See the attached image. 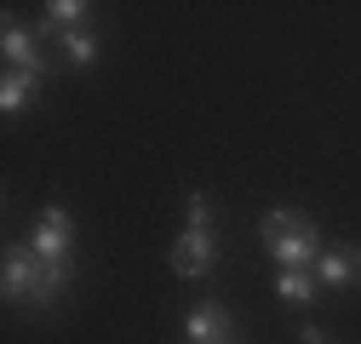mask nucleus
Here are the masks:
<instances>
[{"mask_svg":"<svg viewBox=\"0 0 361 344\" xmlns=\"http://www.w3.org/2000/svg\"><path fill=\"white\" fill-rule=\"evenodd\" d=\"M258 235H264V252L276 258L281 270H310V258L322 252V235H315V224L304 219V212H264V224H258Z\"/></svg>","mask_w":361,"mask_h":344,"instance_id":"obj_1","label":"nucleus"},{"mask_svg":"<svg viewBox=\"0 0 361 344\" xmlns=\"http://www.w3.org/2000/svg\"><path fill=\"white\" fill-rule=\"evenodd\" d=\"M0 281H6V298H35V305H47V258H40L35 247H12Z\"/></svg>","mask_w":361,"mask_h":344,"instance_id":"obj_2","label":"nucleus"},{"mask_svg":"<svg viewBox=\"0 0 361 344\" xmlns=\"http://www.w3.org/2000/svg\"><path fill=\"white\" fill-rule=\"evenodd\" d=\"M69 241H75V224H69L63 207H47L35 219V230H29V247L47 258V264H69Z\"/></svg>","mask_w":361,"mask_h":344,"instance_id":"obj_3","label":"nucleus"},{"mask_svg":"<svg viewBox=\"0 0 361 344\" xmlns=\"http://www.w3.org/2000/svg\"><path fill=\"white\" fill-rule=\"evenodd\" d=\"M212 258H218L212 230H184V235L172 241V276L195 281V276H207V270H212Z\"/></svg>","mask_w":361,"mask_h":344,"instance_id":"obj_4","label":"nucleus"},{"mask_svg":"<svg viewBox=\"0 0 361 344\" xmlns=\"http://www.w3.org/2000/svg\"><path fill=\"white\" fill-rule=\"evenodd\" d=\"M0 58H6L12 69H29V75L47 69V58H40V35H29L18 23H6V35H0Z\"/></svg>","mask_w":361,"mask_h":344,"instance_id":"obj_5","label":"nucleus"},{"mask_svg":"<svg viewBox=\"0 0 361 344\" xmlns=\"http://www.w3.org/2000/svg\"><path fill=\"white\" fill-rule=\"evenodd\" d=\"M322 287H355L361 281V252L355 247H333L322 252V276H315Z\"/></svg>","mask_w":361,"mask_h":344,"instance_id":"obj_6","label":"nucleus"},{"mask_svg":"<svg viewBox=\"0 0 361 344\" xmlns=\"http://www.w3.org/2000/svg\"><path fill=\"white\" fill-rule=\"evenodd\" d=\"M190 344H230V310L195 305L190 310Z\"/></svg>","mask_w":361,"mask_h":344,"instance_id":"obj_7","label":"nucleus"},{"mask_svg":"<svg viewBox=\"0 0 361 344\" xmlns=\"http://www.w3.org/2000/svg\"><path fill=\"white\" fill-rule=\"evenodd\" d=\"M86 12H92L86 0H52V6H47V23H40L35 35H69V29L86 23Z\"/></svg>","mask_w":361,"mask_h":344,"instance_id":"obj_8","label":"nucleus"},{"mask_svg":"<svg viewBox=\"0 0 361 344\" xmlns=\"http://www.w3.org/2000/svg\"><path fill=\"white\" fill-rule=\"evenodd\" d=\"M35 86H40V75H29V69H6V80H0V109H23V104L35 98Z\"/></svg>","mask_w":361,"mask_h":344,"instance_id":"obj_9","label":"nucleus"},{"mask_svg":"<svg viewBox=\"0 0 361 344\" xmlns=\"http://www.w3.org/2000/svg\"><path fill=\"white\" fill-rule=\"evenodd\" d=\"M315 287H322V281H310V270H281L276 276V293L287 298V305H310Z\"/></svg>","mask_w":361,"mask_h":344,"instance_id":"obj_10","label":"nucleus"},{"mask_svg":"<svg viewBox=\"0 0 361 344\" xmlns=\"http://www.w3.org/2000/svg\"><path fill=\"white\" fill-rule=\"evenodd\" d=\"M63 52H69V63H80V69H86V63L98 58V47H92V35H80V29H69V35H63Z\"/></svg>","mask_w":361,"mask_h":344,"instance_id":"obj_11","label":"nucleus"},{"mask_svg":"<svg viewBox=\"0 0 361 344\" xmlns=\"http://www.w3.org/2000/svg\"><path fill=\"white\" fill-rule=\"evenodd\" d=\"M184 207H190V230H212V201H207L201 190H195V195H190Z\"/></svg>","mask_w":361,"mask_h":344,"instance_id":"obj_12","label":"nucleus"},{"mask_svg":"<svg viewBox=\"0 0 361 344\" xmlns=\"http://www.w3.org/2000/svg\"><path fill=\"white\" fill-rule=\"evenodd\" d=\"M298 344H327V333L322 327H298Z\"/></svg>","mask_w":361,"mask_h":344,"instance_id":"obj_13","label":"nucleus"}]
</instances>
